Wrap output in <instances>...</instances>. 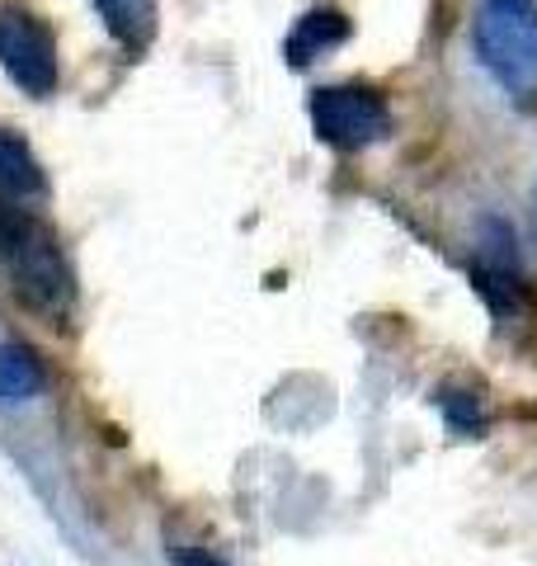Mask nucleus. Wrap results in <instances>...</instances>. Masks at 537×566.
<instances>
[{"instance_id":"obj_5","label":"nucleus","mask_w":537,"mask_h":566,"mask_svg":"<svg viewBox=\"0 0 537 566\" xmlns=\"http://www.w3.org/2000/svg\"><path fill=\"white\" fill-rule=\"evenodd\" d=\"M349 39V20L339 14L335 6H320V10H307L302 20L293 24L288 33V43H283V62L288 66H312L316 57H326L330 48H339Z\"/></svg>"},{"instance_id":"obj_4","label":"nucleus","mask_w":537,"mask_h":566,"mask_svg":"<svg viewBox=\"0 0 537 566\" xmlns=\"http://www.w3.org/2000/svg\"><path fill=\"white\" fill-rule=\"evenodd\" d=\"M0 71L33 99L57 91L62 81L57 39H52V29L39 14H29L20 6H0Z\"/></svg>"},{"instance_id":"obj_1","label":"nucleus","mask_w":537,"mask_h":566,"mask_svg":"<svg viewBox=\"0 0 537 566\" xmlns=\"http://www.w3.org/2000/svg\"><path fill=\"white\" fill-rule=\"evenodd\" d=\"M0 264L20 303L43 312L52 326H62L76 312V274H71L57 232L10 199H0Z\"/></svg>"},{"instance_id":"obj_6","label":"nucleus","mask_w":537,"mask_h":566,"mask_svg":"<svg viewBox=\"0 0 537 566\" xmlns=\"http://www.w3.org/2000/svg\"><path fill=\"white\" fill-rule=\"evenodd\" d=\"M43 193H48V175L39 166V156L29 151L24 137L0 128V199L24 203V199H43Z\"/></svg>"},{"instance_id":"obj_7","label":"nucleus","mask_w":537,"mask_h":566,"mask_svg":"<svg viewBox=\"0 0 537 566\" xmlns=\"http://www.w3.org/2000/svg\"><path fill=\"white\" fill-rule=\"evenodd\" d=\"M123 52H147L156 39V0H90Z\"/></svg>"},{"instance_id":"obj_3","label":"nucleus","mask_w":537,"mask_h":566,"mask_svg":"<svg viewBox=\"0 0 537 566\" xmlns=\"http://www.w3.org/2000/svg\"><path fill=\"white\" fill-rule=\"evenodd\" d=\"M312 128L335 151H364L391 137V104L372 85H320L312 91Z\"/></svg>"},{"instance_id":"obj_8","label":"nucleus","mask_w":537,"mask_h":566,"mask_svg":"<svg viewBox=\"0 0 537 566\" xmlns=\"http://www.w3.org/2000/svg\"><path fill=\"white\" fill-rule=\"evenodd\" d=\"M48 387V374H43V359L33 354L29 345H0V406H24L33 401Z\"/></svg>"},{"instance_id":"obj_2","label":"nucleus","mask_w":537,"mask_h":566,"mask_svg":"<svg viewBox=\"0 0 537 566\" xmlns=\"http://www.w3.org/2000/svg\"><path fill=\"white\" fill-rule=\"evenodd\" d=\"M472 43L499 91L537 95V0H481Z\"/></svg>"},{"instance_id":"obj_9","label":"nucleus","mask_w":537,"mask_h":566,"mask_svg":"<svg viewBox=\"0 0 537 566\" xmlns=\"http://www.w3.org/2000/svg\"><path fill=\"white\" fill-rule=\"evenodd\" d=\"M179 566H227V562L203 553V547H189V553H179Z\"/></svg>"},{"instance_id":"obj_10","label":"nucleus","mask_w":537,"mask_h":566,"mask_svg":"<svg viewBox=\"0 0 537 566\" xmlns=\"http://www.w3.org/2000/svg\"><path fill=\"white\" fill-rule=\"evenodd\" d=\"M533 212H537V193H533Z\"/></svg>"}]
</instances>
